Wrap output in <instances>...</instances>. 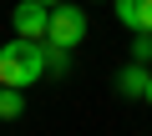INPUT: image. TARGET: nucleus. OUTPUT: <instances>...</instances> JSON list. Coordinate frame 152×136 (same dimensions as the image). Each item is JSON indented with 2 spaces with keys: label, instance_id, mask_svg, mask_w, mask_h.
I'll list each match as a JSON object with an SVG mask.
<instances>
[{
  "label": "nucleus",
  "instance_id": "nucleus-1",
  "mask_svg": "<svg viewBox=\"0 0 152 136\" xmlns=\"http://www.w3.org/2000/svg\"><path fill=\"white\" fill-rule=\"evenodd\" d=\"M51 71V45L46 40H31V35H15L10 45H0V81L5 86H36L41 76Z\"/></svg>",
  "mask_w": 152,
  "mask_h": 136
},
{
  "label": "nucleus",
  "instance_id": "nucleus-2",
  "mask_svg": "<svg viewBox=\"0 0 152 136\" xmlns=\"http://www.w3.org/2000/svg\"><path fill=\"white\" fill-rule=\"evenodd\" d=\"M51 45H61V50H76L86 40V10L81 5H56L51 10V35H46Z\"/></svg>",
  "mask_w": 152,
  "mask_h": 136
},
{
  "label": "nucleus",
  "instance_id": "nucleus-3",
  "mask_svg": "<svg viewBox=\"0 0 152 136\" xmlns=\"http://www.w3.org/2000/svg\"><path fill=\"white\" fill-rule=\"evenodd\" d=\"M10 25H15V35L46 40V35H51V5H41V0H20V5L10 10Z\"/></svg>",
  "mask_w": 152,
  "mask_h": 136
},
{
  "label": "nucleus",
  "instance_id": "nucleus-4",
  "mask_svg": "<svg viewBox=\"0 0 152 136\" xmlns=\"http://www.w3.org/2000/svg\"><path fill=\"white\" fill-rule=\"evenodd\" d=\"M117 20L137 35V30H152V0H117Z\"/></svg>",
  "mask_w": 152,
  "mask_h": 136
},
{
  "label": "nucleus",
  "instance_id": "nucleus-5",
  "mask_svg": "<svg viewBox=\"0 0 152 136\" xmlns=\"http://www.w3.org/2000/svg\"><path fill=\"white\" fill-rule=\"evenodd\" d=\"M147 86H152L147 60H132V65H122V76H117V91H122V96H147Z\"/></svg>",
  "mask_w": 152,
  "mask_h": 136
},
{
  "label": "nucleus",
  "instance_id": "nucleus-6",
  "mask_svg": "<svg viewBox=\"0 0 152 136\" xmlns=\"http://www.w3.org/2000/svg\"><path fill=\"white\" fill-rule=\"evenodd\" d=\"M26 111V101H20V91L15 86H0V121H15Z\"/></svg>",
  "mask_w": 152,
  "mask_h": 136
},
{
  "label": "nucleus",
  "instance_id": "nucleus-7",
  "mask_svg": "<svg viewBox=\"0 0 152 136\" xmlns=\"http://www.w3.org/2000/svg\"><path fill=\"white\" fill-rule=\"evenodd\" d=\"M132 60H152V30H137V40H132Z\"/></svg>",
  "mask_w": 152,
  "mask_h": 136
},
{
  "label": "nucleus",
  "instance_id": "nucleus-8",
  "mask_svg": "<svg viewBox=\"0 0 152 136\" xmlns=\"http://www.w3.org/2000/svg\"><path fill=\"white\" fill-rule=\"evenodd\" d=\"M41 5H51V10H56V5H61V0H41Z\"/></svg>",
  "mask_w": 152,
  "mask_h": 136
},
{
  "label": "nucleus",
  "instance_id": "nucleus-9",
  "mask_svg": "<svg viewBox=\"0 0 152 136\" xmlns=\"http://www.w3.org/2000/svg\"><path fill=\"white\" fill-rule=\"evenodd\" d=\"M147 101H152V86H147Z\"/></svg>",
  "mask_w": 152,
  "mask_h": 136
},
{
  "label": "nucleus",
  "instance_id": "nucleus-10",
  "mask_svg": "<svg viewBox=\"0 0 152 136\" xmlns=\"http://www.w3.org/2000/svg\"><path fill=\"white\" fill-rule=\"evenodd\" d=\"M0 86H5V81H0Z\"/></svg>",
  "mask_w": 152,
  "mask_h": 136
}]
</instances>
